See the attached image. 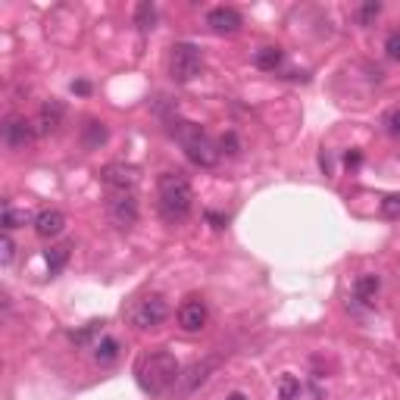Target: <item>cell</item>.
Returning <instances> with one entry per match:
<instances>
[{"mask_svg": "<svg viewBox=\"0 0 400 400\" xmlns=\"http://www.w3.org/2000/svg\"><path fill=\"white\" fill-rule=\"evenodd\" d=\"M178 375H182V369H178L176 357H172V353H166V351L148 353V357H141L138 366H134V379H138L141 391L154 394V397L166 394L169 388H176Z\"/></svg>", "mask_w": 400, "mask_h": 400, "instance_id": "obj_1", "label": "cell"}, {"mask_svg": "<svg viewBox=\"0 0 400 400\" xmlns=\"http://www.w3.org/2000/svg\"><path fill=\"white\" fill-rule=\"evenodd\" d=\"M194 207V191L182 172H163L160 176V216L166 222H185Z\"/></svg>", "mask_w": 400, "mask_h": 400, "instance_id": "obj_2", "label": "cell"}, {"mask_svg": "<svg viewBox=\"0 0 400 400\" xmlns=\"http://www.w3.org/2000/svg\"><path fill=\"white\" fill-rule=\"evenodd\" d=\"M169 134L182 141V148H185V154H188V160L197 163V166L210 169V166H216L219 156H222V154H219V144H213V141L207 138L204 128L194 126V122H172V126H169Z\"/></svg>", "mask_w": 400, "mask_h": 400, "instance_id": "obj_3", "label": "cell"}, {"mask_svg": "<svg viewBox=\"0 0 400 400\" xmlns=\"http://www.w3.org/2000/svg\"><path fill=\"white\" fill-rule=\"evenodd\" d=\"M200 72H204V56H200V50H197L194 44L178 41L169 47V75H172V82L188 84V82H194Z\"/></svg>", "mask_w": 400, "mask_h": 400, "instance_id": "obj_4", "label": "cell"}, {"mask_svg": "<svg viewBox=\"0 0 400 400\" xmlns=\"http://www.w3.org/2000/svg\"><path fill=\"white\" fill-rule=\"evenodd\" d=\"M169 316V307L163 297H144V301H138L132 307V325L141 331H148V329H156V325H163Z\"/></svg>", "mask_w": 400, "mask_h": 400, "instance_id": "obj_5", "label": "cell"}, {"mask_svg": "<svg viewBox=\"0 0 400 400\" xmlns=\"http://www.w3.org/2000/svg\"><path fill=\"white\" fill-rule=\"evenodd\" d=\"M219 366V360L216 357H210V360H200V363H194V366H188L182 375H178V381H176V388H172V394H176V400H185V397H191V394L197 391V388L204 385L207 379H210V373Z\"/></svg>", "mask_w": 400, "mask_h": 400, "instance_id": "obj_6", "label": "cell"}, {"mask_svg": "<svg viewBox=\"0 0 400 400\" xmlns=\"http://www.w3.org/2000/svg\"><path fill=\"white\" fill-rule=\"evenodd\" d=\"M106 216L116 228H132L138 222V200L132 197V191H119L106 200Z\"/></svg>", "mask_w": 400, "mask_h": 400, "instance_id": "obj_7", "label": "cell"}, {"mask_svg": "<svg viewBox=\"0 0 400 400\" xmlns=\"http://www.w3.org/2000/svg\"><path fill=\"white\" fill-rule=\"evenodd\" d=\"M35 138H38L35 122H28L25 116H16V113L7 116V122H3V144L10 150H25Z\"/></svg>", "mask_w": 400, "mask_h": 400, "instance_id": "obj_8", "label": "cell"}, {"mask_svg": "<svg viewBox=\"0 0 400 400\" xmlns=\"http://www.w3.org/2000/svg\"><path fill=\"white\" fill-rule=\"evenodd\" d=\"M63 122H66V104H63V100H56V97L44 100L41 110H38V116H35V132H38V138L56 134Z\"/></svg>", "mask_w": 400, "mask_h": 400, "instance_id": "obj_9", "label": "cell"}, {"mask_svg": "<svg viewBox=\"0 0 400 400\" xmlns=\"http://www.w3.org/2000/svg\"><path fill=\"white\" fill-rule=\"evenodd\" d=\"M100 182H104L113 194H119V191H132L134 182H138V169L126 166V163H110V166H104V172H100Z\"/></svg>", "mask_w": 400, "mask_h": 400, "instance_id": "obj_10", "label": "cell"}, {"mask_svg": "<svg viewBox=\"0 0 400 400\" xmlns=\"http://www.w3.org/2000/svg\"><path fill=\"white\" fill-rule=\"evenodd\" d=\"M207 25H210L216 35H235V32H241L244 19H241V13L235 7H213L210 13H207Z\"/></svg>", "mask_w": 400, "mask_h": 400, "instance_id": "obj_11", "label": "cell"}, {"mask_svg": "<svg viewBox=\"0 0 400 400\" xmlns=\"http://www.w3.org/2000/svg\"><path fill=\"white\" fill-rule=\"evenodd\" d=\"M207 319H210V313H207L204 301H185L178 307V325L185 331H200L207 325Z\"/></svg>", "mask_w": 400, "mask_h": 400, "instance_id": "obj_12", "label": "cell"}, {"mask_svg": "<svg viewBox=\"0 0 400 400\" xmlns=\"http://www.w3.org/2000/svg\"><path fill=\"white\" fill-rule=\"evenodd\" d=\"M66 228V216L60 210H41L35 216V232L41 238H56Z\"/></svg>", "mask_w": 400, "mask_h": 400, "instance_id": "obj_13", "label": "cell"}, {"mask_svg": "<svg viewBox=\"0 0 400 400\" xmlns=\"http://www.w3.org/2000/svg\"><path fill=\"white\" fill-rule=\"evenodd\" d=\"M106 138H110V132H106L104 122L97 119H88L82 128V148L84 150H100V144H106Z\"/></svg>", "mask_w": 400, "mask_h": 400, "instance_id": "obj_14", "label": "cell"}, {"mask_svg": "<svg viewBox=\"0 0 400 400\" xmlns=\"http://www.w3.org/2000/svg\"><path fill=\"white\" fill-rule=\"evenodd\" d=\"M281 60H285L281 47H263V50H257V56H253L257 69H263V72H275L281 66Z\"/></svg>", "mask_w": 400, "mask_h": 400, "instance_id": "obj_15", "label": "cell"}, {"mask_svg": "<svg viewBox=\"0 0 400 400\" xmlns=\"http://www.w3.org/2000/svg\"><path fill=\"white\" fill-rule=\"evenodd\" d=\"M116 357H119V341H116V338H104V341L94 347V363L97 366L116 363Z\"/></svg>", "mask_w": 400, "mask_h": 400, "instance_id": "obj_16", "label": "cell"}, {"mask_svg": "<svg viewBox=\"0 0 400 400\" xmlns=\"http://www.w3.org/2000/svg\"><path fill=\"white\" fill-rule=\"evenodd\" d=\"M28 210H16V207H3V216H0V225H3V232H13V228H22L28 225Z\"/></svg>", "mask_w": 400, "mask_h": 400, "instance_id": "obj_17", "label": "cell"}, {"mask_svg": "<svg viewBox=\"0 0 400 400\" xmlns=\"http://www.w3.org/2000/svg\"><path fill=\"white\" fill-rule=\"evenodd\" d=\"M69 250L72 247L69 244H60V247H50L47 253H44V260H47V269H50V275H56L60 269L69 263Z\"/></svg>", "mask_w": 400, "mask_h": 400, "instance_id": "obj_18", "label": "cell"}, {"mask_svg": "<svg viewBox=\"0 0 400 400\" xmlns=\"http://www.w3.org/2000/svg\"><path fill=\"white\" fill-rule=\"evenodd\" d=\"M154 22H156L154 3H148V0H144V3H138V7H134V25H138L141 32H150V28H154Z\"/></svg>", "mask_w": 400, "mask_h": 400, "instance_id": "obj_19", "label": "cell"}, {"mask_svg": "<svg viewBox=\"0 0 400 400\" xmlns=\"http://www.w3.org/2000/svg\"><path fill=\"white\" fill-rule=\"evenodd\" d=\"M379 285H381V281L375 279V275H363V279H357L353 291H357V297H360V301H373V297L379 294Z\"/></svg>", "mask_w": 400, "mask_h": 400, "instance_id": "obj_20", "label": "cell"}, {"mask_svg": "<svg viewBox=\"0 0 400 400\" xmlns=\"http://www.w3.org/2000/svg\"><path fill=\"white\" fill-rule=\"evenodd\" d=\"M100 325H104V322H88L84 329L69 331V341H72V344H78V347H84V344H88V341H91V338L100 331Z\"/></svg>", "mask_w": 400, "mask_h": 400, "instance_id": "obj_21", "label": "cell"}, {"mask_svg": "<svg viewBox=\"0 0 400 400\" xmlns=\"http://www.w3.org/2000/svg\"><path fill=\"white\" fill-rule=\"evenodd\" d=\"M238 150H241V144H238V134H235V132H225L222 138H219V154L238 156Z\"/></svg>", "mask_w": 400, "mask_h": 400, "instance_id": "obj_22", "label": "cell"}, {"mask_svg": "<svg viewBox=\"0 0 400 400\" xmlns=\"http://www.w3.org/2000/svg\"><path fill=\"white\" fill-rule=\"evenodd\" d=\"M279 391H281V400H294L297 394H301V381H297L294 375H281Z\"/></svg>", "mask_w": 400, "mask_h": 400, "instance_id": "obj_23", "label": "cell"}, {"mask_svg": "<svg viewBox=\"0 0 400 400\" xmlns=\"http://www.w3.org/2000/svg\"><path fill=\"white\" fill-rule=\"evenodd\" d=\"M381 13V3H375V0H369V3H363V7H360V22H363V25H373L375 22V16Z\"/></svg>", "mask_w": 400, "mask_h": 400, "instance_id": "obj_24", "label": "cell"}, {"mask_svg": "<svg viewBox=\"0 0 400 400\" xmlns=\"http://www.w3.org/2000/svg\"><path fill=\"white\" fill-rule=\"evenodd\" d=\"M381 213H385V219H400V194H391L381 200Z\"/></svg>", "mask_w": 400, "mask_h": 400, "instance_id": "obj_25", "label": "cell"}, {"mask_svg": "<svg viewBox=\"0 0 400 400\" xmlns=\"http://www.w3.org/2000/svg\"><path fill=\"white\" fill-rule=\"evenodd\" d=\"M385 54L391 56V60H400V32H391V35L385 38Z\"/></svg>", "mask_w": 400, "mask_h": 400, "instance_id": "obj_26", "label": "cell"}, {"mask_svg": "<svg viewBox=\"0 0 400 400\" xmlns=\"http://www.w3.org/2000/svg\"><path fill=\"white\" fill-rule=\"evenodd\" d=\"M0 260L3 263H13V257H16V244H13V238H10V232H3V241H0Z\"/></svg>", "mask_w": 400, "mask_h": 400, "instance_id": "obj_27", "label": "cell"}, {"mask_svg": "<svg viewBox=\"0 0 400 400\" xmlns=\"http://www.w3.org/2000/svg\"><path fill=\"white\" fill-rule=\"evenodd\" d=\"M204 216H207V222H210L213 228H225V225H228V216H222V213H216V210H207Z\"/></svg>", "mask_w": 400, "mask_h": 400, "instance_id": "obj_28", "label": "cell"}, {"mask_svg": "<svg viewBox=\"0 0 400 400\" xmlns=\"http://www.w3.org/2000/svg\"><path fill=\"white\" fill-rule=\"evenodd\" d=\"M388 132H391L394 138H400V110H394L391 116H388Z\"/></svg>", "mask_w": 400, "mask_h": 400, "instance_id": "obj_29", "label": "cell"}, {"mask_svg": "<svg viewBox=\"0 0 400 400\" xmlns=\"http://www.w3.org/2000/svg\"><path fill=\"white\" fill-rule=\"evenodd\" d=\"M344 163L347 166H360V163H363V154H360V150H351V154L344 156Z\"/></svg>", "mask_w": 400, "mask_h": 400, "instance_id": "obj_30", "label": "cell"}, {"mask_svg": "<svg viewBox=\"0 0 400 400\" xmlns=\"http://www.w3.org/2000/svg\"><path fill=\"white\" fill-rule=\"evenodd\" d=\"M72 91L84 97V94H91V84H88V82H72Z\"/></svg>", "mask_w": 400, "mask_h": 400, "instance_id": "obj_31", "label": "cell"}, {"mask_svg": "<svg viewBox=\"0 0 400 400\" xmlns=\"http://www.w3.org/2000/svg\"><path fill=\"white\" fill-rule=\"evenodd\" d=\"M228 400H247V397H244V394H241V391H235V394H232V397H228Z\"/></svg>", "mask_w": 400, "mask_h": 400, "instance_id": "obj_32", "label": "cell"}]
</instances>
